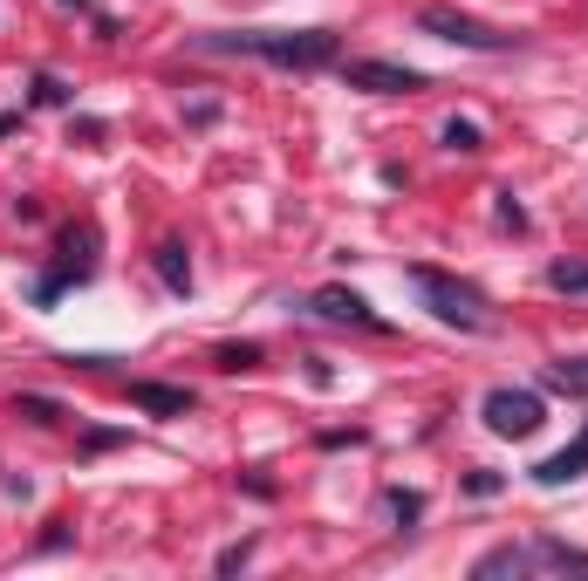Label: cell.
I'll return each mask as SVG.
<instances>
[{
  "label": "cell",
  "mask_w": 588,
  "mask_h": 581,
  "mask_svg": "<svg viewBox=\"0 0 588 581\" xmlns=\"http://www.w3.org/2000/svg\"><path fill=\"white\" fill-rule=\"evenodd\" d=\"M151 267H158V281H165L178 301L192 294V260H185V247H178V240H165L158 253H151Z\"/></svg>",
  "instance_id": "12"
},
{
  "label": "cell",
  "mask_w": 588,
  "mask_h": 581,
  "mask_svg": "<svg viewBox=\"0 0 588 581\" xmlns=\"http://www.w3.org/2000/svg\"><path fill=\"white\" fill-rule=\"evenodd\" d=\"M308 315H316V322H342V329H370V335H390V322L376 315V308H370L357 288H316V294H308Z\"/></svg>",
  "instance_id": "7"
},
{
  "label": "cell",
  "mask_w": 588,
  "mask_h": 581,
  "mask_svg": "<svg viewBox=\"0 0 588 581\" xmlns=\"http://www.w3.org/2000/svg\"><path fill=\"white\" fill-rule=\"evenodd\" d=\"M547 391H561V397H588V356L547 363Z\"/></svg>",
  "instance_id": "13"
},
{
  "label": "cell",
  "mask_w": 588,
  "mask_h": 581,
  "mask_svg": "<svg viewBox=\"0 0 588 581\" xmlns=\"http://www.w3.org/2000/svg\"><path fill=\"white\" fill-rule=\"evenodd\" d=\"M499 574H534L527 540H499V548H486V554L473 561V581H499Z\"/></svg>",
  "instance_id": "11"
},
{
  "label": "cell",
  "mask_w": 588,
  "mask_h": 581,
  "mask_svg": "<svg viewBox=\"0 0 588 581\" xmlns=\"http://www.w3.org/2000/svg\"><path fill=\"white\" fill-rule=\"evenodd\" d=\"M213 363L226 376H240V370H260V342H213Z\"/></svg>",
  "instance_id": "15"
},
{
  "label": "cell",
  "mask_w": 588,
  "mask_h": 581,
  "mask_svg": "<svg viewBox=\"0 0 588 581\" xmlns=\"http://www.w3.org/2000/svg\"><path fill=\"white\" fill-rule=\"evenodd\" d=\"M14 417H28V424H62L69 411H62L55 397H42V391H21V397H14Z\"/></svg>",
  "instance_id": "17"
},
{
  "label": "cell",
  "mask_w": 588,
  "mask_h": 581,
  "mask_svg": "<svg viewBox=\"0 0 588 581\" xmlns=\"http://www.w3.org/2000/svg\"><path fill=\"white\" fill-rule=\"evenodd\" d=\"M131 404L151 411V417H192V404H199V397L178 391V383H151V376H137V383H131Z\"/></svg>",
  "instance_id": "8"
},
{
  "label": "cell",
  "mask_w": 588,
  "mask_h": 581,
  "mask_svg": "<svg viewBox=\"0 0 588 581\" xmlns=\"http://www.w3.org/2000/svg\"><path fill=\"white\" fill-rule=\"evenodd\" d=\"M342 69V83L349 90H376V96H417V90H431V75L424 69H404V62H336Z\"/></svg>",
  "instance_id": "6"
},
{
  "label": "cell",
  "mask_w": 588,
  "mask_h": 581,
  "mask_svg": "<svg viewBox=\"0 0 588 581\" xmlns=\"http://www.w3.org/2000/svg\"><path fill=\"white\" fill-rule=\"evenodd\" d=\"M479 417H486L493 438H534L540 424H547V404H540V391H514V383H499V391H486Z\"/></svg>",
  "instance_id": "5"
},
{
  "label": "cell",
  "mask_w": 588,
  "mask_h": 581,
  "mask_svg": "<svg viewBox=\"0 0 588 581\" xmlns=\"http://www.w3.org/2000/svg\"><path fill=\"white\" fill-rule=\"evenodd\" d=\"M90 274H96V226L83 219V226H69V232H62V253L49 260V274L34 281V301L49 308V301H62L69 288H83Z\"/></svg>",
  "instance_id": "3"
},
{
  "label": "cell",
  "mask_w": 588,
  "mask_h": 581,
  "mask_svg": "<svg viewBox=\"0 0 588 581\" xmlns=\"http://www.w3.org/2000/svg\"><path fill=\"white\" fill-rule=\"evenodd\" d=\"M439 144H445V151H458V158H473V151H486V131L473 124V116H452V124L439 131Z\"/></svg>",
  "instance_id": "14"
},
{
  "label": "cell",
  "mask_w": 588,
  "mask_h": 581,
  "mask_svg": "<svg viewBox=\"0 0 588 581\" xmlns=\"http://www.w3.org/2000/svg\"><path fill=\"white\" fill-rule=\"evenodd\" d=\"M527 561L547 568V574H588V548H568V540H555V533H534Z\"/></svg>",
  "instance_id": "10"
},
{
  "label": "cell",
  "mask_w": 588,
  "mask_h": 581,
  "mask_svg": "<svg viewBox=\"0 0 588 581\" xmlns=\"http://www.w3.org/2000/svg\"><path fill=\"white\" fill-rule=\"evenodd\" d=\"M499 486H506V479H499V473H473V479H465V492H473V499H493V492H499Z\"/></svg>",
  "instance_id": "22"
},
{
  "label": "cell",
  "mask_w": 588,
  "mask_h": 581,
  "mask_svg": "<svg viewBox=\"0 0 588 581\" xmlns=\"http://www.w3.org/2000/svg\"><path fill=\"white\" fill-rule=\"evenodd\" d=\"M383 513L398 520V527H417V520H424V492H404V486H390V492H383Z\"/></svg>",
  "instance_id": "16"
},
{
  "label": "cell",
  "mask_w": 588,
  "mask_h": 581,
  "mask_svg": "<svg viewBox=\"0 0 588 581\" xmlns=\"http://www.w3.org/2000/svg\"><path fill=\"white\" fill-rule=\"evenodd\" d=\"M493 219H499L506 232H527V212L514 206V191H499V206H493Z\"/></svg>",
  "instance_id": "21"
},
{
  "label": "cell",
  "mask_w": 588,
  "mask_h": 581,
  "mask_svg": "<svg viewBox=\"0 0 588 581\" xmlns=\"http://www.w3.org/2000/svg\"><path fill=\"white\" fill-rule=\"evenodd\" d=\"M55 8H83V0H55Z\"/></svg>",
  "instance_id": "23"
},
{
  "label": "cell",
  "mask_w": 588,
  "mask_h": 581,
  "mask_svg": "<svg viewBox=\"0 0 588 581\" xmlns=\"http://www.w3.org/2000/svg\"><path fill=\"white\" fill-rule=\"evenodd\" d=\"M411 288L424 294V308L439 315L445 329H465V335H479L486 322H493V301L473 288V281H458V274H445V267H411Z\"/></svg>",
  "instance_id": "2"
},
{
  "label": "cell",
  "mask_w": 588,
  "mask_h": 581,
  "mask_svg": "<svg viewBox=\"0 0 588 581\" xmlns=\"http://www.w3.org/2000/svg\"><path fill=\"white\" fill-rule=\"evenodd\" d=\"M206 55H260L274 69H336L342 62V34L336 28H301V34H199Z\"/></svg>",
  "instance_id": "1"
},
{
  "label": "cell",
  "mask_w": 588,
  "mask_h": 581,
  "mask_svg": "<svg viewBox=\"0 0 588 581\" xmlns=\"http://www.w3.org/2000/svg\"><path fill=\"white\" fill-rule=\"evenodd\" d=\"M417 34H439V42H452V49H514V34L506 28H493V21H479V14H458V8H417Z\"/></svg>",
  "instance_id": "4"
},
{
  "label": "cell",
  "mask_w": 588,
  "mask_h": 581,
  "mask_svg": "<svg viewBox=\"0 0 588 581\" xmlns=\"http://www.w3.org/2000/svg\"><path fill=\"white\" fill-rule=\"evenodd\" d=\"M247 561H254V540H233V548H219V561H213V568H219V574H240Z\"/></svg>",
  "instance_id": "19"
},
{
  "label": "cell",
  "mask_w": 588,
  "mask_h": 581,
  "mask_svg": "<svg viewBox=\"0 0 588 581\" xmlns=\"http://www.w3.org/2000/svg\"><path fill=\"white\" fill-rule=\"evenodd\" d=\"M581 473H588V424H581V432H575L555 458H540V465H534V479H540V486H575Z\"/></svg>",
  "instance_id": "9"
},
{
  "label": "cell",
  "mask_w": 588,
  "mask_h": 581,
  "mask_svg": "<svg viewBox=\"0 0 588 581\" xmlns=\"http://www.w3.org/2000/svg\"><path fill=\"white\" fill-rule=\"evenodd\" d=\"M547 288L555 294H588V260H555L547 267Z\"/></svg>",
  "instance_id": "18"
},
{
  "label": "cell",
  "mask_w": 588,
  "mask_h": 581,
  "mask_svg": "<svg viewBox=\"0 0 588 581\" xmlns=\"http://www.w3.org/2000/svg\"><path fill=\"white\" fill-rule=\"evenodd\" d=\"M34 103H42V110H62V103H69V90L55 83V75H49V69H42V75H34Z\"/></svg>",
  "instance_id": "20"
}]
</instances>
